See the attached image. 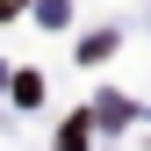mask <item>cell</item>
Returning <instances> with one entry per match:
<instances>
[{
    "label": "cell",
    "instance_id": "3",
    "mask_svg": "<svg viewBox=\"0 0 151 151\" xmlns=\"http://www.w3.org/2000/svg\"><path fill=\"white\" fill-rule=\"evenodd\" d=\"M22 7H29V0H0V14H22Z\"/></svg>",
    "mask_w": 151,
    "mask_h": 151
},
{
    "label": "cell",
    "instance_id": "2",
    "mask_svg": "<svg viewBox=\"0 0 151 151\" xmlns=\"http://www.w3.org/2000/svg\"><path fill=\"white\" fill-rule=\"evenodd\" d=\"M14 101H22V108L43 101V79H36V72H14Z\"/></svg>",
    "mask_w": 151,
    "mask_h": 151
},
{
    "label": "cell",
    "instance_id": "1",
    "mask_svg": "<svg viewBox=\"0 0 151 151\" xmlns=\"http://www.w3.org/2000/svg\"><path fill=\"white\" fill-rule=\"evenodd\" d=\"M58 151H86V115H72V122L58 129Z\"/></svg>",
    "mask_w": 151,
    "mask_h": 151
}]
</instances>
